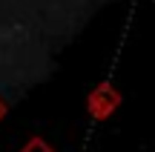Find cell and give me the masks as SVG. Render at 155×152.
<instances>
[{
  "label": "cell",
  "instance_id": "3",
  "mask_svg": "<svg viewBox=\"0 0 155 152\" xmlns=\"http://www.w3.org/2000/svg\"><path fill=\"white\" fill-rule=\"evenodd\" d=\"M3 115H6V103H3V98H0V121H3Z\"/></svg>",
  "mask_w": 155,
  "mask_h": 152
},
{
  "label": "cell",
  "instance_id": "2",
  "mask_svg": "<svg viewBox=\"0 0 155 152\" xmlns=\"http://www.w3.org/2000/svg\"><path fill=\"white\" fill-rule=\"evenodd\" d=\"M20 152H55V149H52L49 144L43 141V138H32V141H29V144H26V147H23Z\"/></svg>",
  "mask_w": 155,
  "mask_h": 152
},
{
  "label": "cell",
  "instance_id": "1",
  "mask_svg": "<svg viewBox=\"0 0 155 152\" xmlns=\"http://www.w3.org/2000/svg\"><path fill=\"white\" fill-rule=\"evenodd\" d=\"M118 103H121V95H118V89H115L112 83H101L98 89L89 95L86 106H89V112H92L98 121H104V118H109V115L118 109Z\"/></svg>",
  "mask_w": 155,
  "mask_h": 152
}]
</instances>
